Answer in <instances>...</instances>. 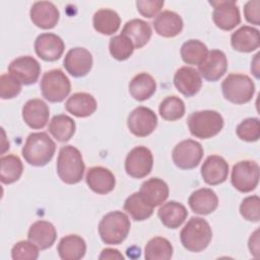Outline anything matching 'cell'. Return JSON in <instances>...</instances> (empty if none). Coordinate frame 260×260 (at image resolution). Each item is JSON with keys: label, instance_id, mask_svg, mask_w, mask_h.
Returning <instances> with one entry per match:
<instances>
[{"label": "cell", "instance_id": "6da1fadb", "mask_svg": "<svg viewBox=\"0 0 260 260\" xmlns=\"http://www.w3.org/2000/svg\"><path fill=\"white\" fill-rule=\"evenodd\" d=\"M56 143L46 132L30 133L22 147L25 161L35 167H44L53 158Z\"/></svg>", "mask_w": 260, "mask_h": 260}, {"label": "cell", "instance_id": "7a4b0ae2", "mask_svg": "<svg viewBox=\"0 0 260 260\" xmlns=\"http://www.w3.org/2000/svg\"><path fill=\"white\" fill-rule=\"evenodd\" d=\"M85 166L80 151L72 146L61 147L57 158V174L65 184H77L83 178Z\"/></svg>", "mask_w": 260, "mask_h": 260}, {"label": "cell", "instance_id": "3957f363", "mask_svg": "<svg viewBox=\"0 0 260 260\" xmlns=\"http://www.w3.org/2000/svg\"><path fill=\"white\" fill-rule=\"evenodd\" d=\"M212 239L209 223L201 217H191L180 233V240L185 249L190 252H201L207 248Z\"/></svg>", "mask_w": 260, "mask_h": 260}, {"label": "cell", "instance_id": "277c9868", "mask_svg": "<svg viewBox=\"0 0 260 260\" xmlns=\"http://www.w3.org/2000/svg\"><path fill=\"white\" fill-rule=\"evenodd\" d=\"M130 228V219L124 212L111 211L100 221L99 234L105 244L119 245L127 238Z\"/></svg>", "mask_w": 260, "mask_h": 260}, {"label": "cell", "instance_id": "5b68a950", "mask_svg": "<svg viewBox=\"0 0 260 260\" xmlns=\"http://www.w3.org/2000/svg\"><path fill=\"white\" fill-rule=\"evenodd\" d=\"M190 133L200 139H208L217 135L223 127L222 116L212 110H203L192 113L188 118Z\"/></svg>", "mask_w": 260, "mask_h": 260}, {"label": "cell", "instance_id": "8992f818", "mask_svg": "<svg viewBox=\"0 0 260 260\" xmlns=\"http://www.w3.org/2000/svg\"><path fill=\"white\" fill-rule=\"evenodd\" d=\"M222 94L229 102L237 105L249 103L255 93V84L246 74L231 73L221 83Z\"/></svg>", "mask_w": 260, "mask_h": 260}, {"label": "cell", "instance_id": "52a82bcc", "mask_svg": "<svg viewBox=\"0 0 260 260\" xmlns=\"http://www.w3.org/2000/svg\"><path fill=\"white\" fill-rule=\"evenodd\" d=\"M40 88L43 96L51 103H60L67 98L71 90L68 77L61 69H52L44 73Z\"/></svg>", "mask_w": 260, "mask_h": 260}, {"label": "cell", "instance_id": "ba28073f", "mask_svg": "<svg viewBox=\"0 0 260 260\" xmlns=\"http://www.w3.org/2000/svg\"><path fill=\"white\" fill-rule=\"evenodd\" d=\"M259 166L253 160H241L232 170V185L242 193L256 189L259 183Z\"/></svg>", "mask_w": 260, "mask_h": 260}, {"label": "cell", "instance_id": "9c48e42d", "mask_svg": "<svg viewBox=\"0 0 260 260\" xmlns=\"http://www.w3.org/2000/svg\"><path fill=\"white\" fill-rule=\"evenodd\" d=\"M203 152V147L199 142L186 139L174 147L172 152L173 161L179 169L192 170L201 161Z\"/></svg>", "mask_w": 260, "mask_h": 260}, {"label": "cell", "instance_id": "30bf717a", "mask_svg": "<svg viewBox=\"0 0 260 260\" xmlns=\"http://www.w3.org/2000/svg\"><path fill=\"white\" fill-rule=\"evenodd\" d=\"M153 156L145 146H136L130 150L125 159L126 173L135 179L146 177L152 170Z\"/></svg>", "mask_w": 260, "mask_h": 260}, {"label": "cell", "instance_id": "8fae6325", "mask_svg": "<svg viewBox=\"0 0 260 260\" xmlns=\"http://www.w3.org/2000/svg\"><path fill=\"white\" fill-rule=\"evenodd\" d=\"M127 125L133 135L137 137H146L156 128L157 117L151 109L140 106L135 108L129 114Z\"/></svg>", "mask_w": 260, "mask_h": 260}, {"label": "cell", "instance_id": "7c38bea8", "mask_svg": "<svg viewBox=\"0 0 260 260\" xmlns=\"http://www.w3.org/2000/svg\"><path fill=\"white\" fill-rule=\"evenodd\" d=\"M213 6L212 18L215 25L222 30H232L241 22V15L236 1H210Z\"/></svg>", "mask_w": 260, "mask_h": 260}, {"label": "cell", "instance_id": "4fadbf2b", "mask_svg": "<svg viewBox=\"0 0 260 260\" xmlns=\"http://www.w3.org/2000/svg\"><path fill=\"white\" fill-rule=\"evenodd\" d=\"M8 72L21 84L29 85L38 81L41 73V65L31 56H21L10 62Z\"/></svg>", "mask_w": 260, "mask_h": 260}, {"label": "cell", "instance_id": "5bb4252c", "mask_svg": "<svg viewBox=\"0 0 260 260\" xmlns=\"http://www.w3.org/2000/svg\"><path fill=\"white\" fill-rule=\"evenodd\" d=\"M228 69V59L220 50L208 51L203 61L198 65L200 76L208 81H217Z\"/></svg>", "mask_w": 260, "mask_h": 260}, {"label": "cell", "instance_id": "9a60e30c", "mask_svg": "<svg viewBox=\"0 0 260 260\" xmlns=\"http://www.w3.org/2000/svg\"><path fill=\"white\" fill-rule=\"evenodd\" d=\"M63 64L70 75L73 77H82L85 76L92 67V56L85 48H72L65 55Z\"/></svg>", "mask_w": 260, "mask_h": 260}, {"label": "cell", "instance_id": "2e32d148", "mask_svg": "<svg viewBox=\"0 0 260 260\" xmlns=\"http://www.w3.org/2000/svg\"><path fill=\"white\" fill-rule=\"evenodd\" d=\"M65 49L62 39L52 32H44L38 36L35 41V51L37 55L49 62L60 59Z\"/></svg>", "mask_w": 260, "mask_h": 260}, {"label": "cell", "instance_id": "e0dca14e", "mask_svg": "<svg viewBox=\"0 0 260 260\" xmlns=\"http://www.w3.org/2000/svg\"><path fill=\"white\" fill-rule=\"evenodd\" d=\"M29 16L36 26L43 29H50L58 23L60 13L54 3L38 1L32 4L29 10Z\"/></svg>", "mask_w": 260, "mask_h": 260}, {"label": "cell", "instance_id": "ac0fdd59", "mask_svg": "<svg viewBox=\"0 0 260 260\" xmlns=\"http://www.w3.org/2000/svg\"><path fill=\"white\" fill-rule=\"evenodd\" d=\"M49 107L43 100H29L22 107V119L31 129H43L49 121Z\"/></svg>", "mask_w": 260, "mask_h": 260}, {"label": "cell", "instance_id": "d6986e66", "mask_svg": "<svg viewBox=\"0 0 260 260\" xmlns=\"http://www.w3.org/2000/svg\"><path fill=\"white\" fill-rule=\"evenodd\" d=\"M201 176L206 184L210 186L219 185L228 179L229 165L219 155H209L201 167Z\"/></svg>", "mask_w": 260, "mask_h": 260}, {"label": "cell", "instance_id": "ffe728a7", "mask_svg": "<svg viewBox=\"0 0 260 260\" xmlns=\"http://www.w3.org/2000/svg\"><path fill=\"white\" fill-rule=\"evenodd\" d=\"M174 84L176 88L185 96L195 95L201 88L202 79L199 72L189 66L179 68L174 76Z\"/></svg>", "mask_w": 260, "mask_h": 260}, {"label": "cell", "instance_id": "44dd1931", "mask_svg": "<svg viewBox=\"0 0 260 260\" xmlns=\"http://www.w3.org/2000/svg\"><path fill=\"white\" fill-rule=\"evenodd\" d=\"M85 181L90 190L102 195L112 192L116 185L114 174L104 167L90 168L86 173Z\"/></svg>", "mask_w": 260, "mask_h": 260}, {"label": "cell", "instance_id": "7402d4cb", "mask_svg": "<svg viewBox=\"0 0 260 260\" xmlns=\"http://www.w3.org/2000/svg\"><path fill=\"white\" fill-rule=\"evenodd\" d=\"M27 238L40 250H46L55 243L57 231L53 223L47 220H38L29 226Z\"/></svg>", "mask_w": 260, "mask_h": 260}, {"label": "cell", "instance_id": "603a6c76", "mask_svg": "<svg viewBox=\"0 0 260 260\" xmlns=\"http://www.w3.org/2000/svg\"><path fill=\"white\" fill-rule=\"evenodd\" d=\"M231 45L242 53L253 52L260 46V32L255 27L243 25L232 34Z\"/></svg>", "mask_w": 260, "mask_h": 260}, {"label": "cell", "instance_id": "cb8c5ba5", "mask_svg": "<svg viewBox=\"0 0 260 260\" xmlns=\"http://www.w3.org/2000/svg\"><path fill=\"white\" fill-rule=\"evenodd\" d=\"M152 25L158 36L164 38H174L182 31L183 20L178 13L165 10L155 16Z\"/></svg>", "mask_w": 260, "mask_h": 260}, {"label": "cell", "instance_id": "d4e9b609", "mask_svg": "<svg viewBox=\"0 0 260 260\" xmlns=\"http://www.w3.org/2000/svg\"><path fill=\"white\" fill-rule=\"evenodd\" d=\"M188 203L195 213L207 215L217 208L218 198L213 190L209 188H201L190 195Z\"/></svg>", "mask_w": 260, "mask_h": 260}, {"label": "cell", "instance_id": "484cf974", "mask_svg": "<svg viewBox=\"0 0 260 260\" xmlns=\"http://www.w3.org/2000/svg\"><path fill=\"white\" fill-rule=\"evenodd\" d=\"M169 187L159 178H150L141 184L139 193L152 207L162 204L169 197Z\"/></svg>", "mask_w": 260, "mask_h": 260}, {"label": "cell", "instance_id": "4316f807", "mask_svg": "<svg viewBox=\"0 0 260 260\" xmlns=\"http://www.w3.org/2000/svg\"><path fill=\"white\" fill-rule=\"evenodd\" d=\"M96 107L95 99L87 92L73 93L65 103L66 111L78 118H85L92 115Z\"/></svg>", "mask_w": 260, "mask_h": 260}, {"label": "cell", "instance_id": "83f0119b", "mask_svg": "<svg viewBox=\"0 0 260 260\" xmlns=\"http://www.w3.org/2000/svg\"><path fill=\"white\" fill-rule=\"evenodd\" d=\"M121 34L126 36L133 43L135 49H140L148 43L151 38L152 30L148 22L135 18L124 24Z\"/></svg>", "mask_w": 260, "mask_h": 260}, {"label": "cell", "instance_id": "f1b7e54d", "mask_svg": "<svg viewBox=\"0 0 260 260\" xmlns=\"http://www.w3.org/2000/svg\"><path fill=\"white\" fill-rule=\"evenodd\" d=\"M157 215L165 226L169 229H178L186 220L188 211L182 203L172 200L165 203L158 209Z\"/></svg>", "mask_w": 260, "mask_h": 260}, {"label": "cell", "instance_id": "f546056e", "mask_svg": "<svg viewBox=\"0 0 260 260\" xmlns=\"http://www.w3.org/2000/svg\"><path fill=\"white\" fill-rule=\"evenodd\" d=\"M57 251L63 260H78L85 255L86 244L80 236L68 235L60 240Z\"/></svg>", "mask_w": 260, "mask_h": 260}, {"label": "cell", "instance_id": "4dcf8cb0", "mask_svg": "<svg viewBox=\"0 0 260 260\" xmlns=\"http://www.w3.org/2000/svg\"><path fill=\"white\" fill-rule=\"evenodd\" d=\"M155 89L156 82L154 78L146 72L138 73L129 83V92L131 96L139 102H143L151 98L155 92Z\"/></svg>", "mask_w": 260, "mask_h": 260}, {"label": "cell", "instance_id": "1f68e13d", "mask_svg": "<svg viewBox=\"0 0 260 260\" xmlns=\"http://www.w3.org/2000/svg\"><path fill=\"white\" fill-rule=\"evenodd\" d=\"M92 24L98 32L110 36L115 34L119 29L121 24V18L116 11L108 8H103L98 10L93 14Z\"/></svg>", "mask_w": 260, "mask_h": 260}, {"label": "cell", "instance_id": "d6a6232c", "mask_svg": "<svg viewBox=\"0 0 260 260\" xmlns=\"http://www.w3.org/2000/svg\"><path fill=\"white\" fill-rule=\"evenodd\" d=\"M49 132L58 141L66 142L70 140V138L74 135L75 122L71 117L67 115H56L50 121Z\"/></svg>", "mask_w": 260, "mask_h": 260}, {"label": "cell", "instance_id": "836d02e7", "mask_svg": "<svg viewBox=\"0 0 260 260\" xmlns=\"http://www.w3.org/2000/svg\"><path fill=\"white\" fill-rule=\"evenodd\" d=\"M124 210L136 221L145 220L153 213V207L144 200L139 192L131 194L125 200Z\"/></svg>", "mask_w": 260, "mask_h": 260}, {"label": "cell", "instance_id": "e575fe53", "mask_svg": "<svg viewBox=\"0 0 260 260\" xmlns=\"http://www.w3.org/2000/svg\"><path fill=\"white\" fill-rule=\"evenodd\" d=\"M0 179L3 184H12L22 175L23 165L20 158L14 154H7L0 159Z\"/></svg>", "mask_w": 260, "mask_h": 260}, {"label": "cell", "instance_id": "d590c367", "mask_svg": "<svg viewBox=\"0 0 260 260\" xmlns=\"http://www.w3.org/2000/svg\"><path fill=\"white\" fill-rule=\"evenodd\" d=\"M173 256V246L169 240L162 237L150 239L144 248L146 260H169Z\"/></svg>", "mask_w": 260, "mask_h": 260}, {"label": "cell", "instance_id": "8d00e7d4", "mask_svg": "<svg viewBox=\"0 0 260 260\" xmlns=\"http://www.w3.org/2000/svg\"><path fill=\"white\" fill-rule=\"evenodd\" d=\"M208 50L199 40H189L181 47V57L186 64L199 65L205 58Z\"/></svg>", "mask_w": 260, "mask_h": 260}, {"label": "cell", "instance_id": "74e56055", "mask_svg": "<svg viewBox=\"0 0 260 260\" xmlns=\"http://www.w3.org/2000/svg\"><path fill=\"white\" fill-rule=\"evenodd\" d=\"M158 113L166 121H177L185 114V104L176 95L167 96L159 104Z\"/></svg>", "mask_w": 260, "mask_h": 260}, {"label": "cell", "instance_id": "f35d334b", "mask_svg": "<svg viewBox=\"0 0 260 260\" xmlns=\"http://www.w3.org/2000/svg\"><path fill=\"white\" fill-rule=\"evenodd\" d=\"M133 43L124 35H118L111 38L109 50L112 57L118 61L127 60L134 51Z\"/></svg>", "mask_w": 260, "mask_h": 260}, {"label": "cell", "instance_id": "ab89813d", "mask_svg": "<svg viewBox=\"0 0 260 260\" xmlns=\"http://www.w3.org/2000/svg\"><path fill=\"white\" fill-rule=\"evenodd\" d=\"M238 137L244 141H257L260 137V122L258 118H248L242 121L237 129Z\"/></svg>", "mask_w": 260, "mask_h": 260}, {"label": "cell", "instance_id": "60d3db41", "mask_svg": "<svg viewBox=\"0 0 260 260\" xmlns=\"http://www.w3.org/2000/svg\"><path fill=\"white\" fill-rule=\"evenodd\" d=\"M39 248L28 241L17 242L11 249L13 260H36L39 257Z\"/></svg>", "mask_w": 260, "mask_h": 260}, {"label": "cell", "instance_id": "b9f144b4", "mask_svg": "<svg viewBox=\"0 0 260 260\" xmlns=\"http://www.w3.org/2000/svg\"><path fill=\"white\" fill-rule=\"evenodd\" d=\"M241 215L249 221L258 222L260 219V199L257 195L248 196L240 205Z\"/></svg>", "mask_w": 260, "mask_h": 260}, {"label": "cell", "instance_id": "7bdbcfd3", "mask_svg": "<svg viewBox=\"0 0 260 260\" xmlns=\"http://www.w3.org/2000/svg\"><path fill=\"white\" fill-rule=\"evenodd\" d=\"M21 83L12 75L2 74L0 77V98L2 100L13 99L21 91Z\"/></svg>", "mask_w": 260, "mask_h": 260}, {"label": "cell", "instance_id": "ee69618b", "mask_svg": "<svg viewBox=\"0 0 260 260\" xmlns=\"http://www.w3.org/2000/svg\"><path fill=\"white\" fill-rule=\"evenodd\" d=\"M164 0H138L136 1V7L138 12L147 18H152L157 15L162 6Z\"/></svg>", "mask_w": 260, "mask_h": 260}, {"label": "cell", "instance_id": "f6af8a7d", "mask_svg": "<svg viewBox=\"0 0 260 260\" xmlns=\"http://www.w3.org/2000/svg\"><path fill=\"white\" fill-rule=\"evenodd\" d=\"M244 15L249 23L259 25L260 24V1L253 0L248 1L244 6Z\"/></svg>", "mask_w": 260, "mask_h": 260}, {"label": "cell", "instance_id": "bcb514c9", "mask_svg": "<svg viewBox=\"0 0 260 260\" xmlns=\"http://www.w3.org/2000/svg\"><path fill=\"white\" fill-rule=\"evenodd\" d=\"M249 250L255 258L260 256V245H259V230H256L249 239Z\"/></svg>", "mask_w": 260, "mask_h": 260}, {"label": "cell", "instance_id": "7dc6e473", "mask_svg": "<svg viewBox=\"0 0 260 260\" xmlns=\"http://www.w3.org/2000/svg\"><path fill=\"white\" fill-rule=\"evenodd\" d=\"M101 260H124V256L117 249H104L99 257Z\"/></svg>", "mask_w": 260, "mask_h": 260}, {"label": "cell", "instance_id": "c3c4849f", "mask_svg": "<svg viewBox=\"0 0 260 260\" xmlns=\"http://www.w3.org/2000/svg\"><path fill=\"white\" fill-rule=\"evenodd\" d=\"M259 56H260V54L257 53L254 56V59L251 63V71L253 72V74L255 75L256 78H259Z\"/></svg>", "mask_w": 260, "mask_h": 260}]
</instances>
